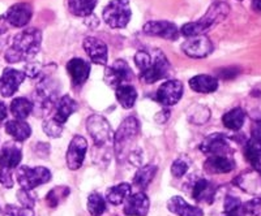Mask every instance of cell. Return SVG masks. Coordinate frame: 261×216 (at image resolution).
Masks as SVG:
<instances>
[{"mask_svg":"<svg viewBox=\"0 0 261 216\" xmlns=\"http://www.w3.org/2000/svg\"><path fill=\"white\" fill-rule=\"evenodd\" d=\"M235 166H237L235 160L231 157H221V155L208 157L204 163L205 171L213 173V175L228 173L235 168Z\"/></svg>","mask_w":261,"mask_h":216,"instance_id":"22","label":"cell"},{"mask_svg":"<svg viewBox=\"0 0 261 216\" xmlns=\"http://www.w3.org/2000/svg\"><path fill=\"white\" fill-rule=\"evenodd\" d=\"M244 157L253 167H256L261 162V128L258 125L256 129H253L252 137L247 142Z\"/></svg>","mask_w":261,"mask_h":216,"instance_id":"24","label":"cell"},{"mask_svg":"<svg viewBox=\"0 0 261 216\" xmlns=\"http://www.w3.org/2000/svg\"><path fill=\"white\" fill-rule=\"evenodd\" d=\"M252 8L256 12L261 13V0H252Z\"/></svg>","mask_w":261,"mask_h":216,"instance_id":"48","label":"cell"},{"mask_svg":"<svg viewBox=\"0 0 261 216\" xmlns=\"http://www.w3.org/2000/svg\"><path fill=\"white\" fill-rule=\"evenodd\" d=\"M42 73V67L39 66L38 63H30L25 67V76L30 78L38 77L39 74Z\"/></svg>","mask_w":261,"mask_h":216,"instance_id":"44","label":"cell"},{"mask_svg":"<svg viewBox=\"0 0 261 216\" xmlns=\"http://www.w3.org/2000/svg\"><path fill=\"white\" fill-rule=\"evenodd\" d=\"M116 90V99L120 103V106L125 110H129L135 106L137 99V91L134 86L129 85V83H125V85L119 86Z\"/></svg>","mask_w":261,"mask_h":216,"instance_id":"29","label":"cell"},{"mask_svg":"<svg viewBox=\"0 0 261 216\" xmlns=\"http://www.w3.org/2000/svg\"><path fill=\"white\" fill-rule=\"evenodd\" d=\"M97 0H68V8L72 15L79 17H88L93 13Z\"/></svg>","mask_w":261,"mask_h":216,"instance_id":"32","label":"cell"},{"mask_svg":"<svg viewBox=\"0 0 261 216\" xmlns=\"http://www.w3.org/2000/svg\"><path fill=\"white\" fill-rule=\"evenodd\" d=\"M86 131L92 137L95 147H106L114 141L110 122L101 115H92L88 117Z\"/></svg>","mask_w":261,"mask_h":216,"instance_id":"6","label":"cell"},{"mask_svg":"<svg viewBox=\"0 0 261 216\" xmlns=\"http://www.w3.org/2000/svg\"><path fill=\"white\" fill-rule=\"evenodd\" d=\"M24 72L16 71L13 68L4 69L2 77H0V94L3 95L4 98L12 97L18 90L22 81L25 80Z\"/></svg>","mask_w":261,"mask_h":216,"instance_id":"15","label":"cell"},{"mask_svg":"<svg viewBox=\"0 0 261 216\" xmlns=\"http://www.w3.org/2000/svg\"><path fill=\"white\" fill-rule=\"evenodd\" d=\"M77 108L79 106L77 103H76V101H74L73 98H71L69 95H64V97H62V98L58 101L57 106H55V110L57 111H55L54 118H55L57 121H59L60 124H64V122L69 118V116L77 111Z\"/></svg>","mask_w":261,"mask_h":216,"instance_id":"26","label":"cell"},{"mask_svg":"<svg viewBox=\"0 0 261 216\" xmlns=\"http://www.w3.org/2000/svg\"><path fill=\"white\" fill-rule=\"evenodd\" d=\"M135 63L140 71V80L146 85L166 78L171 71L166 55L161 50H140L135 55Z\"/></svg>","mask_w":261,"mask_h":216,"instance_id":"1","label":"cell"},{"mask_svg":"<svg viewBox=\"0 0 261 216\" xmlns=\"http://www.w3.org/2000/svg\"><path fill=\"white\" fill-rule=\"evenodd\" d=\"M149 206H150V202H149L148 196L145 193L139 192L127 198L124 213L127 216H146L149 212Z\"/></svg>","mask_w":261,"mask_h":216,"instance_id":"19","label":"cell"},{"mask_svg":"<svg viewBox=\"0 0 261 216\" xmlns=\"http://www.w3.org/2000/svg\"><path fill=\"white\" fill-rule=\"evenodd\" d=\"M130 193H132V188H130L129 183L122 182L106 190V199L114 206H118L130 196Z\"/></svg>","mask_w":261,"mask_h":216,"instance_id":"28","label":"cell"},{"mask_svg":"<svg viewBox=\"0 0 261 216\" xmlns=\"http://www.w3.org/2000/svg\"><path fill=\"white\" fill-rule=\"evenodd\" d=\"M18 202L22 204V207L34 208L36 206V194L33 193V190L28 189H20L17 192Z\"/></svg>","mask_w":261,"mask_h":216,"instance_id":"38","label":"cell"},{"mask_svg":"<svg viewBox=\"0 0 261 216\" xmlns=\"http://www.w3.org/2000/svg\"><path fill=\"white\" fill-rule=\"evenodd\" d=\"M186 42L181 45V51H183L187 56L192 59H202V57L209 56L214 50V46L211 39L206 36H195L188 37Z\"/></svg>","mask_w":261,"mask_h":216,"instance_id":"11","label":"cell"},{"mask_svg":"<svg viewBox=\"0 0 261 216\" xmlns=\"http://www.w3.org/2000/svg\"><path fill=\"white\" fill-rule=\"evenodd\" d=\"M167 208L170 212L178 216H204V211L199 207L191 206L181 197L174 196L167 202Z\"/></svg>","mask_w":261,"mask_h":216,"instance_id":"23","label":"cell"},{"mask_svg":"<svg viewBox=\"0 0 261 216\" xmlns=\"http://www.w3.org/2000/svg\"><path fill=\"white\" fill-rule=\"evenodd\" d=\"M243 211L249 216H261V197L246 202L243 206Z\"/></svg>","mask_w":261,"mask_h":216,"instance_id":"41","label":"cell"},{"mask_svg":"<svg viewBox=\"0 0 261 216\" xmlns=\"http://www.w3.org/2000/svg\"><path fill=\"white\" fill-rule=\"evenodd\" d=\"M17 181L22 189L33 190L34 188L47 183L51 180V172L46 167L30 168L28 166H21L17 168Z\"/></svg>","mask_w":261,"mask_h":216,"instance_id":"8","label":"cell"},{"mask_svg":"<svg viewBox=\"0 0 261 216\" xmlns=\"http://www.w3.org/2000/svg\"><path fill=\"white\" fill-rule=\"evenodd\" d=\"M84 50L86 51L92 63L98 66H106L109 53H107V46L101 39L95 37H88L84 39Z\"/></svg>","mask_w":261,"mask_h":216,"instance_id":"17","label":"cell"},{"mask_svg":"<svg viewBox=\"0 0 261 216\" xmlns=\"http://www.w3.org/2000/svg\"><path fill=\"white\" fill-rule=\"evenodd\" d=\"M67 71L74 86H81L90 76V64L80 57H73L67 64Z\"/></svg>","mask_w":261,"mask_h":216,"instance_id":"20","label":"cell"},{"mask_svg":"<svg viewBox=\"0 0 261 216\" xmlns=\"http://www.w3.org/2000/svg\"><path fill=\"white\" fill-rule=\"evenodd\" d=\"M213 194L214 188L212 187V183L209 182L208 180H205V178H199V180L195 182V185H193L192 196L193 198H195V201H206L211 203L212 198H213Z\"/></svg>","mask_w":261,"mask_h":216,"instance_id":"31","label":"cell"},{"mask_svg":"<svg viewBox=\"0 0 261 216\" xmlns=\"http://www.w3.org/2000/svg\"><path fill=\"white\" fill-rule=\"evenodd\" d=\"M71 189L68 187H57L51 189L46 196V202L50 206L51 208L58 207L63 201H65V198H68Z\"/></svg>","mask_w":261,"mask_h":216,"instance_id":"35","label":"cell"},{"mask_svg":"<svg viewBox=\"0 0 261 216\" xmlns=\"http://www.w3.org/2000/svg\"><path fill=\"white\" fill-rule=\"evenodd\" d=\"M57 83V81L51 80L47 76L42 78V81L37 86L36 92L33 94V99H34L33 106H34V110L39 112V116L47 115L57 106L58 92H59Z\"/></svg>","mask_w":261,"mask_h":216,"instance_id":"4","label":"cell"},{"mask_svg":"<svg viewBox=\"0 0 261 216\" xmlns=\"http://www.w3.org/2000/svg\"><path fill=\"white\" fill-rule=\"evenodd\" d=\"M103 80L107 86L118 89L119 86L129 83L130 81L134 80V73H132V69L124 60H115L105 71Z\"/></svg>","mask_w":261,"mask_h":216,"instance_id":"9","label":"cell"},{"mask_svg":"<svg viewBox=\"0 0 261 216\" xmlns=\"http://www.w3.org/2000/svg\"><path fill=\"white\" fill-rule=\"evenodd\" d=\"M237 74H238V69H235V68H226V69H222V71H221L220 76L223 78V80H228V78L235 77Z\"/></svg>","mask_w":261,"mask_h":216,"instance_id":"45","label":"cell"},{"mask_svg":"<svg viewBox=\"0 0 261 216\" xmlns=\"http://www.w3.org/2000/svg\"><path fill=\"white\" fill-rule=\"evenodd\" d=\"M6 132L12 136L16 141L18 142H22L25 139L29 138L32 136V128L28 122H25L24 120H11L6 124Z\"/></svg>","mask_w":261,"mask_h":216,"instance_id":"27","label":"cell"},{"mask_svg":"<svg viewBox=\"0 0 261 216\" xmlns=\"http://www.w3.org/2000/svg\"><path fill=\"white\" fill-rule=\"evenodd\" d=\"M4 216H34L33 208L17 207L15 204H8L4 208Z\"/></svg>","mask_w":261,"mask_h":216,"instance_id":"40","label":"cell"},{"mask_svg":"<svg viewBox=\"0 0 261 216\" xmlns=\"http://www.w3.org/2000/svg\"><path fill=\"white\" fill-rule=\"evenodd\" d=\"M132 16L128 0H113L103 9V20L113 29H123L128 25Z\"/></svg>","mask_w":261,"mask_h":216,"instance_id":"5","label":"cell"},{"mask_svg":"<svg viewBox=\"0 0 261 216\" xmlns=\"http://www.w3.org/2000/svg\"><path fill=\"white\" fill-rule=\"evenodd\" d=\"M244 121H246V112L239 107L232 108L231 111H228L222 116L223 125L230 131H239L243 127Z\"/></svg>","mask_w":261,"mask_h":216,"instance_id":"30","label":"cell"},{"mask_svg":"<svg viewBox=\"0 0 261 216\" xmlns=\"http://www.w3.org/2000/svg\"><path fill=\"white\" fill-rule=\"evenodd\" d=\"M225 216H242V215H239L237 211V212H226Z\"/></svg>","mask_w":261,"mask_h":216,"instance_id":"49","label":"cell"},{"mask_svg":"<svg viewBox=\"0 0 261 216\" xmlns=\"http://www.w3.org/2000/svg\"><path fill=\"white\" fill-rule=\"evenodd\" d=\"M12 169L4 168V167H0V183L3 185L7 189H11L13 188V178H12Z\"/></svg>","mask_w":261,"mask_h":216,"instance_id":"43","label":"cell"},{"mask_svg":"<svg viewBox=\"0 0 261 216\" xmlns=\"http://www.w3.org/2000/svg\"><path fill=\"white\" fill-rule=\"evenodd\" d=\"M88 211L92 216H102L106 211V201L99 193H92L88 197Z\"/></svg>","mask_w":261,"mask_h":216,"instance_id":"36","label":"cell"},{"mask_svg":"<svg viewBox=\"0 0 261 216\" xmlns=\"http://www.w3.org/2000/svg\"><path fill=\"white\" fill-rule=\"evenodd\" d=\"M42 128H43V132H45L48 137H51V138H58V137L62 136L63 133V124L57 121L55 118L45 120Z\"/></svg>","mask_w":261,"mask_h":216,"instance_id":"37","label":"cell"},{"mask_svg":"<svg viewBox=\"0 0 261 216\" xmlns=\"http://www.w3.org/2000/svg\"><path fill=\"white\" fill-rule=\"evenodd\" d=\"M144 33L169 41H176L179 38L178 27L170 21H149L144 25Z\"/></svg>","mask_w":261,"mask_h":216,"instance_id":"14","label":"cell"},{"mask_svg":"<svg viewBox=\"0 0 261 216\" xmlns=\"http://www.w3.org/2000/svg\"><path fill=\"white\" fill-rule=\"evenodd\" d=\"M184 92V86L180 81L170 80L160 86L155 99L162 106H175L181 99Z\"/></svg>","mask_w":261,"mask_h":216,"instance_id":"12","label":"cell"},{"mask_svg":"<svg viewBox=\"0 0 261 216\" xmlns=\"http://www.w3.org/2000/svg\"><path fill=\"white\" fill-rule=\"evenodd\" d=\"M234 183L249 194H261V175L256 169L239 175L234 180Z\"/></svg>","mask_w":261,"mask_h":216,"instance_id":"21","label":"cell"},{"mask_svg":"<svg viewBox=\"0 0 261 216\" xmlns=\"http://www.w3.org/2000/svg\"><path fill=\"white\" fill-rule=\"evenodd\" d=\"M239 2H242V0H239Z\"/></svg>","mask_w":261,"mask_h":216,"instance_id":"51","label":"cell"},{"mask_svg":"<svg viewBox=\"0 0 261 216\" xmlns=\"http://www.w3.org/2000/svg\"><path fill=\"white\" fill-rule=\"evenodd\" d=\"M200 150L208 157H214V155L231 157L235 151L230 139L221 133H214L206 137L200 145Z\"/></svg>","mask_w":261,"mask_h":216,"instance_id":"10","label":"cell"},{"mask_svg":"<svg viewBox=\"0 0 261 216\" xmlns=\"http://www.w3.org/2000/svg\"><path fill=\"white\" fill-rule=\"evenodd\" d=\"M21 159H22V151L16 141L6 142L0 151V167L13 169L18 167Z\"/></svg>","mask_w":261,"mask_h":216,"instance_id":"18","label":"cell"},{"mask_svg":"<svg viewBox=\"0 0 261 216\" xmlns=\"http://www.w3.org/2000/svg\"><path fill=\"white\" fill-rule=\"evenodd\" d=\"M139 133L140 122L136 117L130 116L120 124L116 133L114 134V148H115V152L119 158H120V155H123L125 147L136 139Z\"/></svg>","mask_w":261,"mask_h":216,"instance_id":"7","label":"cell"},{"mask_svg":"<svg viewBox=\"0 0 261 216\" xmlns=\"http://www.w3.org/2000/svg\"><path fill=\"white\" fill-rule=\"evenodd\" d=\"M188 168H190V164H188V162L186 160V158H179V159H176L175 162L172 163L171 173L175 178H180L187 173Z\"/></svg>","mask_w":261,"mask_h":216,"instance_id":"39","label":"cell"},{"mask_svg":"<svg viewBox=\"0 0 261 216\" xmlns=\"http://www.w3.org/2000/svg\"><path fill=\"white\" fill-rule=\"evenodd\" d=\"M34 111L33 102L27 98H16L11 103V112L17 120H25Z\"/></svg>","mask_w":261,"mask_h":216,"instance_id":"33","label":"cell"},{"mask_svg":"<svg viewBox=\"0 0 261 216\" xmlns=\"http://www.w3.org/2000/svg\"><path fill=\"white\" fill-rule=\"evenodd\" d=\"M223 207H225V212H237V211L241 210L242 201L239 198H237V197L228 196L226 197Z\"/></svg>","mask_w":261,"mask_h":216,"instance_id":"42","label":"cell"},{"mask_svg":"<svg viewBox=\"0 0 261 216\" xmlns=\"http://www.w3.org/2000/svg\"><path fill=\"white\" fill-rule=\"evenodd\" d=\"M7 107L3 102H0V121H3L7 118Z\"/></svg>","mask_w":261,"mask_h":216,"instance_id":"47","label":"cell"},{"mask_svg":"<svg viewBox=\"0 0 261 216\" xmlns=\"http://www.w3.org/2000/svg\"><path fill=\"white\" fill-rule=\"evenodd\" d=\"M190 87L196 92L211 94L218 89V80L209 74H199L190 80Z\"/></svg>","mask_w":261,"mask_h":216,"instance_id":"25","label":"cell"},{"mask_svg":"<svg viewBox=\"0 0 261 216\" xmlns=\"http://www.w3.org/2000/svg\"><path fill=\"white\" fill-rule=\"evenodd\" d=\"M86 151H88V142L81 136H74L68 146V150L65 152V162L67 166L72 171L80 168L85 159Z\"/></svg>","mask_w":261,"mask_h":216,"instance_id":"13","label":"cell"},{"mask_svg":"<svg viewBox=\"0 0 261 216\" xmlns=\"http://www.w3.org/2000/svg\"><path fill=\"white\" fill-rule=\"evenodd\" d=\"M169 117H170V111L169 110H163V111H161V112H158L157 115H155V121H157L158 124H163V122H166V120Z\"/></svg>","mask_w":261,"mask_h":216,"instance_id":"46","label":"cell"},{"mask_svg":"<svg viewBox=\"0 0 261 216\" xmlns=\"http://www.w3.org/2000/svg\"><path fill=\"white\" fill-rule=\"evenodd\" d=\"M42 33L41 30L30 27L16 34L12 46L7 50L6 60L8 63H20L34 57L41 50Z\"/></svg>","mask_w":261,"mask_h":216,"instance_id":"2","label":"cell"},{"mask_svg":"<svg viewBox=\"0 0 261 216\" xmlns=\"http://www.w3.org/2000/svg\"><path fill=\"white\" fill-rule=\"evenodd\" d=\"M155 173H157V167L153 166V164H148V166H144L141 168L137 169V172L135 173L134 177V183L137 185L141 189H145L149 183L153 181V178L155 177Z\"/></svg>","mask_w":261,"mask_h":216,"instance_id":"34","label":"cell"},{"mask_svg":"<svg viewBox=\"0 0 261 216\" xmlns=\"http://www.w3.org/2000/svg\"><path fill=\"white\" fill-rule=\"evenodd\" d=\"M33 16V8L28 3H17L8 9L4 18L8 24L15 27H24Z\"/></svg>","mask_w":261,"mask_h":216,"instance_id":"16","label":"cell"},{"mask_svg":"<svg viewBox=\"0 0 261 216\" xmlns=\"http://www.w3.org/2000/svg\"><path fill=\"white\" fill-rule=\"evenodd\" d=\"M228 12H230V7L225 2H217V3L212 4L209 7L208 12L204 17L200 20L195 21V22H188V24L183 25L180 29V33L184 37H195V36H202L212 27L216 26L227 17Z\"/></svg>","mask_w":261,"mask_h":216,"instance_id":"3","label":"cell"},{"mask_svg":"<svg viewBox=\"0 0 261 216\" xmlns=\"http://www.w3.org/2000/svg\"><path fill=\"white\" fill-rule=\"evenodd\" d=\"M255 169H256V171H257V172H260V175H261V162L257 164V166L255 167Z\"/></svg>","mask_w":261,"mask_h":216,"instance_id":"50","label":"cell"}]
</instances>
